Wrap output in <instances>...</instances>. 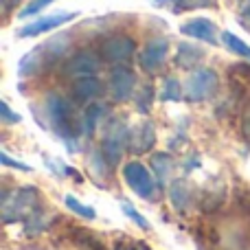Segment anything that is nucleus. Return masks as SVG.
Segmentation results:
<instances>
[{
  "mask_svg": "<svg viewBox=\"0 0 250 250\" xmlns=\"http://www.w3.org/2000/svg\"><path fill=\"white\" fill-rule=\"evenodd\" d=\"M242 18H244V20H248V24H250V0H244V7H242Z\"/></svg>",
  "mask_w": 250,
  "mask_h": 250,
  "instance_id": "obj_28",
  "label": "nucleus"
},
{
  "mask_svg": "<svg viewBox=\"0 0 250 250\" xmlns=\"http://www.w3.org/2000/svg\"><path fill=\"white\" fill-rule=\"evenodd\" d=\"M64 204L75 213V215H79V217H86V220H95V217H97L95 208H92V207H86V204H82L77 198H75V195H66V198H64Z\"/></svg>",
  "mask_w": 250,
  "mask_h": 250,
  "instance_id": "obj_20",
  "label": "nucleus"
},
{
  "mask_svg": "<svg viewBox=\"0 0 250 250\" xmlns=\"http://www.w3.org/2000/svg\"><path fill=\"white\" fill-rule=\"evenodd\" d=\"M217 88H220V77H217L215 70L200 68V70H193L189 75V79L185 82V95L189 101L200 104V101L211 99L217 92Z\"/></svg>",
  "mask_w": 250,
  "mask_h": 250,
  "instance_id": "obj_4",
  "label": "nucleus"
},
{
  "mask_svg": "<svg viewBox=\"0 0 250 250\" xmlns=\"http://www.w3.org/2000/svg\"><path fill=\"white\" fill-rule=\"evenodd\" d=\"M105 114V105L104 104H90L86 108V114H83V134H88L90 136L92 132H95L97 123H99V119Z\"/></svg>",
  "mask_w": 250,
  "mask_h": 250,
  "instance_id": "obj_18",
  "label": "nucleus"
},
{
  "mask_svg": "<svg viewBox=\"0 0 250 250\" xmlns=\"http://www.w3.org/2000/svg\"><path fill=\"white\" fill-rule=\"evenodd\" d=\"M104 90V83L97 75H90V77H79L73 82V97L82 104H92L97 97Z\"/></svg>",
  "mask_w": 250,
  "mask_h": 250,
  "instance_id": "obj_13",
  "label": "nucleus"
},
{
  "mask_svg": "<svg viewBox=\"0 0 250 250\" xmlns=\"http://www.w3.org/2000/svg\"><path fill=\"white\" fill-rule=\"evenodd\" d=\"M182 92H185V88H180L178 79L167 77L163 83V90H160V99L163 101H178L182 97Z\"/></svg>",
  "mask_w": 250,
  "mask_h": 250,
  "instance_id": "obj_21",
  "label": "nucleus"
},
{
  "mask_svg": "<svg viewBox=\"0 0 250 250\" xmlns=\"http://www.w3.org/2000/svg\"><path fill=\"white\" fill-rule=\"evenodd\" d=\"M136 53V42L129 35H110L101 44V57L112 66H127Z\"/></svg>",
  "mask_w": 250,
  "mask_h": 250,
  "instance_id": "obj_6",
  "label": "nucleus"
},
{
  "mask_svg": "<svg viewBox=\"0 0 250 250\" xmlns=\"http://www.w3.org/2000/svg\"><path fill=\"white\" fill-rule=\"evenodd\" d=\"M202 60V51H200L198 46H193V44H178V53H176V62L180 68H193L198 62Z\"/></svg>",
  "mask_w": 250,
  "mask_h": 250,
  "instance_id": "obj_15",
  "label": "nucleus"
},
{
  "mask_svg": "<svg viewBox=\"0 0 250 250\" xmlns=\"http://www.w3.org/2000/svg\"><path fill=\"white\" fill-rule=\"evenodd\" d=\"M125 185L143 200H156V180L151 171L138 160H132L123 167Z\"/></svg>",
  "mask_w": 250,
  "mask_h": 250,
  "instance_id": "obj_5",
  "label": "nucleus"
},
{
  "mask_svg": "<svg viewBox=\"0 0 250 250\" xmlns=\"http://www.w3.org/2000/svg\"><path fill=\"white\" fill-rule=\"evenodd\" d=\"M156 145V129L149 121H143L129 129V149L134 154H147Z\"/></svg>",
  "mask_w": 250,
  "mask_h": 250,
  "instance_id": "obj_11",
  "label": "nucleus"
},
{
  "mask_svg": "<svg viewBox=\"0 0 250 250\" xmlns=\"http://www.w3.org/2000/svg\"><path fill=\"white\" fill-rule=\"evenodd\" d=\"M151 165H154L156 178L160 180V185H163V182H167L169 178H171L173 160H171V156H169V154H156L154 158H151Z\"/></svg>",
  "mask_w": 250,
  "mask_h": 250,
  "instance_id": "obj_17",
  "label": "nucleus"
},
{
  "mask_svg": "<svg viewBox=\"0 0 250 250\" xmlns=\"http://www.w3.org/2000/svg\"><path fill=\"white\" fill-rule=\"evenodd\" d=\"M0 108H2L4 123H18V121H20V117H18V114H11V110H9V105H7V104H2Z\"/></svg>",
  "mask_w": 250,
  "mask_h": 250,
  "instance_id": "obj_25",
  "label": "nucleus"
},
{
  "mask_svg": "<svg viewBox=\"0 0 250 250\" xmlns=\"http://www.w3.org/2000/svg\"><path fill=\"white\" fill-rule=\"evenodd\" d=\"M40 193L33 187H20V189L4 193L2 198V217L7 224L11 222H26L31 215L38 213Z\"/></svg>",
  "mask_w": 250,
  "mask_h": 250,
  "instance_id": "obj_1",
  "label": "nucleus"
},
{
  "mask_svg": "<svg viewBox=\"0 0 250 250\" xmlns=\"http://www.w3.org/2000/svg\"><path fill=\"white\" fill-rule=\"evenodd\" d=\"M53 2H55V0H31V2L20 11V18H29V16H33V13L42 11V9H46L48 4H53Z\"/></svg>",
  "mask_w": 250,
  "mask_h": 250,
  "instance_id": "obj_24",
  "label": "nucleus"
},
{
  "mask_svg": "<svg viewBox=\"0 0 250 250\" xmlns=\"http://www.w3.org/2000/svg\"><path fill=\"white\" fill-rule=\"evenodd\" d=\"M167 55H169V42L165 38H151L149 42L143 46L141 55H138V62H141V68L145 70V73L154 75L165 66Z\"/></svg>",
  "mask_w": 250,
  "mask_h": 250,
  "instance_id": "obj_7",
  "label": "nucleus"
},
{
  "mask_svg": "<svg viewBox=\"0 0 250 250\" xmlns=\"http://www.w3.org/2000/svg\"><path fill=\"white\" fill-rule=\"evenodd\" d=\"M180 31L187 38L202 40V42H208V44H217V26L211 20H207V18H193V20L185 22L180 26Z\"/></svg>",
  "mask_w": 250,
  "mask_h": 250,
  "instance_id": "obj_12",
  "label": "nucleus"
},
{
  "mask_svg": "<svg viewBox=\"0 0 250 250\" xmlns=\"http://www.w3.org/2000/svg\"><path fill=\"white\" fill-rule=\"evenodd\" d=\"M117 250H149L145 244H119Z\"/></svg>",
  "mask_w": 250,
  "mask_h": 250,
  "instance_id": "obj_27",
  "label": "nucleus"
},
{
  "mask_svg": "<svg viewBox=\"0 0 250 250\" xmlns=\"http://www.w3.org/2000/svg\"><path fill=\"white\" fill-rule=\"evenodd\" d=\"M121 208H123V213H125V215H127V217H129V220H132V222H134V224H138V226H141V229H145V230H149V229H151V226H149V222H147V220H145V217H143V215H141V213H138V211H136V208H134V207H132V204L123 202V204H121Z\"/></svg>",
  "mask_w": 250,
  "mask_h": 250,
  "instance_id": "obj_23",
  "label": "nucleus"
},
{
  "mask_svg": "<svg viewBox=\"0 0 250 250\" xmlns=\"http://www.w3.org/2000/svg\"><path fill=\"white\" fill-rule=\"evenodd\" d=\"M75 18H77V13H53V16L40 18V20H33V22H29V24H24L18 31V35H20V38H35V35L48 33V31L57 29V26L75 20Z\"/></svg>",
  "mask_w": 250,
  "mask_h": 250,
  "instance_id": "obj_10",
  "label": "nucleus"
},
{
  "mask_svg": "<svg viewBox=\"0 0 250 250\" xmlns=\"http://www.w3.org/2000/svg\"><path fill=\"white\" fill-rule=\"evenodd\" d=\"M2 160H4V165H11V167H18V169H22V171H31L26 165H22V163H18V160H11L7 154H2Z\"/></svg>",
  "mask_w": 250,
  "mask_h": 250,
  "instance_id": "obj_26",
  "label": "nucleus"
},
{
  "mask_svg": "<svg viewBox=\"0 0 250 250\" xmlns=\"http://www.w3.org/2000/svg\"><path fill=\"white\" fill-rule=\"evenodd\" d=\"M169 198H171V204L176 211L187 213L193 204V191L185 180H173L171 189H169Z\"/></svg>",
  "mask_w": 250,
  "mask_h": 250,
  "instance_id": "obj_14",
  "label": "nucleus"
},
{
  "mask_svg": "<svg viewBox=\"0 0 250 250\" xmlns=\"http://www.w3.org/2000/svg\"><path fill=\"white\" fill-rule=\"evenodd\" d=\"M20 2V0H7V9H11V7H16V4Z\"/></svg>",
  "mask_w": 250,
  "mask_h": 250,
  "instance_id": "obj_29",
  "label": "nucleus"
},
{
  "mask_svg": "<svg viewBox=\"0 0 250 250\" xmlns=\"http://www.w3.org/2000/svg\"><path fill=\"white\" fill-rule=\"evenodd\" d=\"M108 90L110 97L114 101H127L132 99L134 90H136V77L127 66H114L112 73H110V82H108Z\"/></svg>",
  "mask_w": 250,
  "mask_h": 250,
  "instance_id": "obj_9",
  "label": "nucleus"
},
{
  "mask_svg": "<svg viewBox=\"0 0 250 250\" xmlns=\"http://www.w3.org/2000/svg\"><path fill=\"white\" fill-rule=\"evenodd\" d=\"M101 64H104V57L97 55L95 51H77L66 64V75H70L73 79L79 77H90V75H97L101 70Z\"/></svg>",
  "mask_w": 250,
  "mask_h": 250,
  "instance_id": "obj_8",
  "label": "nucleus"
},
{
  "mask_svg": "<svg viewBox=\"0 0 250 250\" xmlns=\"http://www.w3.org/2000/svg\"><path fill=\"white\" fill-rule=\"evenodd\" d=\"M222 42H224V46L229 48L230 53H235V55H239V57H244V60L250 62V46L242 38H237V35L230 33V31H224V33H222Z\"/></svg>",
  "mask_w": 250,
  "mask_h": 250,
  "instance_id": "obj_16",
  "label": "nucleus"
},
{
  "mask_svg": "<svg viewBox=\"0 0 250 250\" xmlns=\"http://www.w3.org/2000/svg\"><path fill=\"white\" fill-rule=\"evenodd\" d=\"M151 99H154V90L151 86H143L136 95V105H138V112H149V105Z\"/></svg>",
  "mask_w": 250,
  "mask_h": 250,
  "instance_id": "obj_22",
  "label": "nucleus"
},
{
  "mask_svg": "<svg viewBox=\"0 0 250 250\" xmlns=\"http://www.w3.org/2000/svg\"><path fill=\"white\" fill-rule=\"evenodd\" d=\"M156 4H171L173 13H182L189 9H198V7H211L213 0H154Z\"/></svg>",
  "mask_w": 250,
  "mask_h": 250,
  "instance_id": "obj_19",
  "label": "nucleus"
},
{
  "mask_svg": "<svg viewBox=\"0 0 250 250\" xmlns=\"http://www.w3.org/2000/svg\"><path fill=\"white\" fill-rule=\"evenodd\" d=\"M44 112H46L48 121H51V127L62 138H70L77 134V123L73 119V105H70V101L66 97L48 95L44 99Z\"/></svg>",
  "mask_w": 250,
  "mask_h": 250,
  "instance_id": "obj_3",
  "label": "nucleus"
},
{
  "mask_svg": "<svg viewBox=\"0 0 250 250\" xmlns=\"http://www.w3.org/2000/svg\"><path fill=\"white\" fill-rule=\"evenodd\" d=\"M129 145V132L125 129V123L121 117L108 119L104 127V143H101V154L108 160L110 167H117L123 160V151Z\"/></svg>",
  "mask_w": 250,
  "mask_h": 250,
  "instance_id": "obj_2",
  "label": "nucleus"
}]
</instances>
